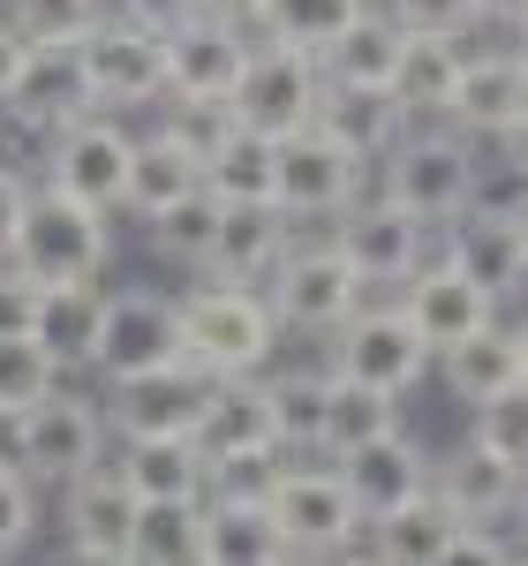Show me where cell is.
Listing matches in <instances>:
<instances>
[{"label":"cell","instance_id":"6da1fadb","mask_svg":"<svg viewBox=\"0 0 528 566\" xmlns=\"http://www.w3.org/2000/svg\"><path fill=\"white\" fill-rule=\"evenodd\" d=\"M175 303H181V355H189L204 378L272 370V355L287 340L257 280H212V272H197V287L175 295Z\"/></svg>","mask_w":528,"mask_h":566},{"label":"cell","instance_id":"7a4b0ae2","mask_svg":"<svg viewBox=\"0 0 528 566\" xmlns=\"http://www.w3.org/2000/svg\"><path fill=\"white\" fill-rule=\"evenodd\" d=\"M476 175H484L476 136H461L453 122H408L378 151V189L393 205H408L423 227H445V219L468 212L476 205Z\"/></svg>","mask_w":528,"mask_h":566},{"label":"cell","instance_id":"3957f363","mask_svg":"<svg viewBox=\"0 0 528 566\" xmlns=\"http://www.w3.org/2000/svg\"><path fill=\"white\" fill-rule=\"evenodd\" d=\"M8 264H23L39 287H53V280H98L114 264V212H98V205L53 189V181H31V205L15 219Z\"/></svg>","mask_w":528,"mask_h":566},{"label":"cell","instance_id":"277c9868","mask_svg":"<svg viewBox=\"0 0 528 566\" xmlns=\"http://www.w3.org/2000/svg\"><path fill=\"white\" fill-rule=\"evenodd\" d=\"M257 287H264V303H272V317H279V333H309V340H332L355 317V303L370 295L362 272L348 264V250L332 242V227H325L317 242L295 234Z\"/></svg>","mask_w":528,"mask_h":566},{"label":"cell","instance_id":"5b68a950","mask_svg":"<svg viewBox=\"0 0 528 566\" xmlns=\"http://www.w3.org/2000/svg\"><path fill=\"white\" fill-rule=\"evenodd\" d=\"M106 400H91V392L76 386H53L39 392L31 408H15L8 416V461L23 469L31 483H61L84 476L91 461H106Z\"/></svg>","mask_w":528,"mask_h":566},{"label":"cell","instance_id":"8992f818","mask_svg":"<svg viewBox=\"0 0 528 566\" xmlns=\"http://www.w3.org/2000/svg\"><path fill=\"white\" fill-rule=\"evenodd\" d=\"M76 61H84V84L106 114H144L167 98V31L129 23L122 8H106L76 39Z\"/></svg>","mask_w":528,"mask_h":566},{"label":"cell","instance_id":"52a82bcc","mask_svg":"<svg viewBox=\"0 0 528 566\" xmlns=\"http://www.w3.org/2000/svg\"><path fill=\"white\" fill-rule=\"evenodd\" d=\"M264 506H272L279 536H287V559H340V552H355V536L370 528V514L355 506L348 476H340L332 461H325V469L287 461Z\"/></svg>","mask_w":528,"mask_h":566},{"label":"cell","instance_id":"ba28073f","mask_svg":"<svg viewBox=\"0 0 528 566\" xmlns=\"http://www.w3.org/2000/svg\"><path fill=\"white\" fill-rule=\"evenodd\" d=\"M317 91H325L317 53L279 45V39H250V61H242L234 91H226V106H234L242 129L295 136V129H309V114H317Z\"/></svg>","mask_w":528,"mask_h":566},{"label":"cell","instance_id":"9c48e42d","mask_svg":"<svg viewBox=\"0 0 528 566\" xmlns=\"http://www.w3.org/2000/svg\"><path fill=\"white\" fill-rule=\"evenodd\" d=\"M332 348V370L340 378H362V386L378 392H415V378L431 370V340L415 333V317L400 303H355V317L325 340Z\"/></svg>","mask_w":528,"mask_h":566},{"label":"cell","instance_id":"30bf717a","mask_svg":"<svg viewBox=\"0 0 528 566\" xmlns=\"http://www.w3.org/2000/svg\"><path fill=\"white\" fill-rule=\"evenodd\" d=\"M129 144L136 136L122 129V114L91 106V114H76V122H61V129L45 136V181L68 189V197H84V205H98V212H122Z\"/></svg>","mask_w":528,"mask_h":566},{"label":"cell","instance_id":"8fae6325","mask_svg":"<svg viewBox=\"0 0 528 566\" xmlns=\"http://www.w3.org/2000/svg\"><path fill=\"white\" fill-rule=\"evenodd\" d=\"M167 363H189V355H181V303L159 295V287H106V317H98L91 370L136 378V370H167Z\"/></svg>","mask_w":528,"mask_h":566},{"label":"cell","instance_id":"7c38bea8","mask_svg":"<svg viewBox=\"0 0 528 566\" xmlns=\"http://www.w3.org/2000/svg\"><path fill=\"white\" fill-rule=\"evenodd\" d=\"M370 189V159H355L348 144H332L325 129L279 136V175H272V205L287 219H332Z\"/></svg>","mask_w":528,"mask_h":566},{"label":"cell","instance_id":"4fadbf2b","mask_svg":"<svg viewBox=\"0 0 528 566\" xmlns=\"http://www.w3.org/2000/svg\"><path fill=\"white\" fill-rule=\"evenodd\" d=\"M136 499L114 461H91L84 476L61 483V528H68V552L91 566H136Z\"/></svg>","mask_w":528,"mask_h":566},{"label":"cell","instance_id":"5bb4252c","mask_svg":"<svg viewBox=\"0 0 528 566\" xmlns=\"http://www.w3.org/2000/svg\"><path fill=\"white\" fill-rule=\"evenodd\" d=\"M332 242L348 250V264L362 272V287H400L415 264H423V250H431V227L408 212V205H393L386 189L370 197H355L348 212H332Z\"/></svg>","mask_w":528,"mask_h":566},{"label":"cell","instance_id":"9a60e30c","mask_svg":"<svg viewBox=\"0 0 528 566\" xmlns=\"http://www.w3.org/2000/svg\"><path fill=\"white\" fill-rule=\"evenodd\" d=\"M400 310L415 317V333L439 355V348H453V340H468V333H484L490 317H498V295H490L484 280H468L453 258H423L400 280Z\"/></svg>","mask_w":528,"mask_h":566},{"label":"cell","instance_id":"2e32d148","mask_svg":"<svg viewBox=\"0 0 528 566\" xmlns=\"http://www.w3.org/2000/svg\"><path fill=\"white\" fill-rule=\"evenodd\" d=\"M189 438H197V453H204V461L250 453V446H279V416H272V386H264V370L204 378Z\"/></svg>","mask_w":528,"mask_h":566},{"label":"cell","instance_id":"e0dca14e","mask_svg":"<svg viewBox=\"0 0 528 566\" xmlns=\"http://www.w3.org/2000/svg\"><path fill=\"white\" fill-rule=\"evenodd\" d=\"M250 23L242 15H220V8H197L189 23L167 31V91H204V98H226L242 61H250Z\"/></svg>","mask_w":528,"mask_h":566},{"label":"cell","instance_id":"ac0fdd59","mask_svg":"<svg viewBox=\"0 0 528 566\" xmlns=\"http://www.w3.org/2000/svg\"><path fill=\"white\" fill-rule=\"evenodd\" d=\"M106 431L114 438H159L197 423V392L204 370L197 363H167V370H136V378H106Z\"/></svg>","mask_w":528,"mask_h":566},{"label":"cell","instance_id":"d6986e66","mask_svg":"<svg viewBox=\"0 0 528 566\" xmlns=\"http://www.w3.org/2000/svg\"><path fill=\"white\" fill-rule=\"evenodd\" d=\"M91 106H98V98H91V84H84L76 45H31L23 69H15V84H8V98H0V114H15L23 129H39V136H53L61 122H76Z\"/></svg>","mask_w":528,"mask_h":566},{"label":"cell","instance_id":"ffe728a7","mask_svg":"<svg viewBox=\"0 0 528 566\" xmlns=\"http://www.w3.org/2000/svg\"><path fill=\"white\" fill-rule=\"evenodd\" d=\"M528 114V69L514 45H490V53H468L461 61V84H453V106L445 122L461 136H506Z\"/></svg>","mask_w":528,"mask_h":566},{"label":"cell","instance_id":"44dd1931","mask_svg":"<svg viewBox=\"0 0 528 566\" xmlns=\"http://www.w3.org/2000/svg\"><path fill=\"white\" fill-rule=\"evenodd\" d=\"M445 258L461 264L468 280H484L498 303L528 287V234H521V219H514V212L468 205L461 219H445Z\"/></svg>","mask_w":528,"mask_h":566},{"label":"cell","instance_id":"7402d4cb","mask_svg":"<svg viewBox=\"0 0 528 566\" xmlns=\"http://www.w3.org/2000/svg\"><path fill=\"white\" fill-rule=\"evenodd\" d=\"M332 469L348 476L355 506L378 522L386 506L415 499V491L431 483V453H423V446H415V438L393 423V431H378V438H362V446H348V453H332Z\"/></svg>","mask_w":528,"mask_h":566},{"label":"cell","instance_id":"603a6c76","mask_svg":"<svg viewBox=\"0 0 528 566\" xmlns=\"http://www.w3.org/2000/svg\"><path fill=\"white\" fill-rule=\"evenodd\" d=\"M521 469L514 461H498L490 446H453L445 461H431V491H439L445 506L461 514V522H506L514 506H521Z\"/></svg>","mask_w":528,"mask_h":566},{"label":"cell","instance_id":"cb8c5ba5","mask_svg":"<svg viewBox=\"0 0 528 566\" xmlns=\"http://www.w3.org/2000/svg\"><path fill=\"white\" fill-rule=\"evenodd\" d=\"M461 528H468V522H461L439 491L423 483L415 499L386 506L362 536H370V552H378L386 566H445V559H453V544H461Z\"/></svg>","mask_w":528,"mask_h":566},{"label":"cell","instance_id":"d4e9b609","mask_svg":"<svg viewBox=\"0 0 528 566\" xmlns=\"http://www.w3.org/2000/svg\"><path fill=\"white\" fill-rule=\"evenodd\" d=\"M287 242H295V219L279 212L272 197H250V205H226L220 197V234H212L204 272L212 280H264Z\"/></svg>","mask_w":528,"mask_h":566},{"label":"cell","instance_id":"484cf974","mask_svg":"<svg viewBox=\"0 0 528 566\" xmlns=\"http://www.w3.org/2000/svg\"><path fill=\"white\" fill-rule=\"evenodd\" d=\"M114 469L136 499H204L212 491V461L197 453L189 431H159V438H122Z\"/></svg>","mask_w":528,"mask_h":566},{"label":"cell","instance_id":"4316f807","mask_svg":"<svg viewBox=\"0 0 528 566\" xmlns=\"http://www.w3.org/2000/svg\"><path fill=\"white\" fill-rule=\"evenodd\" d=\"M309 129H325L332 144H348L355 159H378V151L408 129V114H400V98L386 84H325Z\"/></svg>","mask_w":528,"mask_h":566},{"label":"cell","instance_id":"83f0119b","mask_svg":"<svg viewBox=\"0 0 528 566\" xmlns=\"http://www.w3.org/2000/svg\"><path fill=\"white\" fill-rule=\"evenodd\" d=\"M461 61H468V45L453 39V31H408V45H400V69H393L400 114H408V122H445L453 84H461Z\"/></svg>","mask_w":528,"mask_h":566},{"label":"cell","instance_id":"f1b7e54d","mask_svg":"<svg viewBox=\"0 0 528 566\" xmlns=\"http://www.w3.org/2000/svg\"><path fill=\"white\" fill-rule=\"evenodd\" d=\"M98 317H106V287L98 280H53L39 287V348L61 363V378L68 370H91V348H98Z\"/></svg>","mask_w":528,"mask_h":566},{"label":"cell","instance_id":"f546056e","mask_svg":"<svg viewBox=\"0 0 528 566\" xmlns=\"http://www.w3.org/2000/svg\"><path fill=\"white\" fill-rule=\"evenodd\" d=\"M204 566H287V536L264 499H204Z\"/></svg>","mask_w":528,"mask_h":566},{"label":"cell","instance_id":"4dcf8cb0","mask_svg":"<svg viewBox=\"0 0 528 566\" xmlns=\"http://www.w3.org/2000/svg\"><path fill=\"white\" fill-rule=\"evenodd\" d=\"M400 45H408V23H393L378 0L355 15L340 39L317 53V69H325V84H386L393 91V69H400Z\"/></svg>","mask_w":528,"mask_h":566},{"label":"cell","instance_id":"1f68e13d","mask_svg":"<svg viewBox=\"0 0 528 566\" xmlns=\"http://www.w3.org/2000/svg\"><path fill=\"white\" fill-rule=\"evenodd\" d=\"M189 189H204V159H189L175 136H136L129 144V189H122V212L129 219H159L167 205H181Z\"/></svg>","mask_w":528,"mask_h":566},{"label":"cell","instance_id":"d6a6232c","mask_svg":"<svg viewBox=\"0 0 528 566\" xmlns=\"http://www.w3.org/2000/svg\"><path fill=\"white\" fill-rule=\"evenodd\" d=\"M439 378L453 400H490V392H506L514 378H521V340H514V325H498L490 317L484 333H468V340H453V348H439Z\"/></svg>","mask_w":528,"mask_h":566},{"label":"cell","instance_id":"836d02e7","mask_svg":"<svg viewBox=\"0 0 528 566\" xmlns=\"http://www.w3.org/2000/svg\"><path fill=\"white\" fill-rule=\"evenodd\" d=\"M332 370V363H325ZM400 423V392H378L362 386V378H340L332 370V386H325V431H317V453L332 461V453H348V446H362V438L393 431Z\"/></svg>","mask_w":528,"mask_h":566},{"label":"cell","instance_id":"e575fe53","mask_svg":"<svg viewBox=\"0 0 528 566\" xmlns=\"http://www.w3.org/2000/svg\"><path fill=\"white\" fill-rule=\"evenodd\" d=\"M136 566H204V499H144Z\"/></svg>","mask_w":528,"mask_h":566},{"label":"cell","instance_id":"d590c367","mask_svg":"<svg viewBox=\"0 0 528 566\" xmlns=\"http://www.w3.org/2000/svg\"><path fill=\"white\" fill-rule=\"evenodd\" d=\"M362 8L370 0H250V31L279 39V45H303V53H325Z\"/></svg>","mask_w":528,"mask_h":566},{"label":"cell","instance_id":"8d00e7d4","mask_svg":"<svg viewBox=\"0 0 528 566\" xmlns=\"http://www.w3.org/2000/svg\"><path fill=\"white\" fill-rule=\"evenodd\" d=\"M272 175H279V136L242 129V122H234V136H226L220 151L204 159V189H212V197H226V205L272 197Z\"/></svg>","mask_w":528,"mask_h":566},{"label":"cell","instance_id":"74e56055","mask_svg":"<svg viewBox=\"0 0 528 566\" xmlns=\"http://www.w3.org/2000/svg\"><path fill=\"white\" fill-rule=\"evenodd\" d=\"M264 386H272L279 446H287V453H317V431H325V386H332V370H264Z\"/></svg>","mask_w":528,"mask_h":566},{"label":"cell","instance_id":"f35d334b","mask_svg":"<svg viewBox=\"0 0 528 566\" xmlns=\"http://www.w3.org/2000/svg\"><path fill=\"white\" fill-rule=\"evenodd\" d=\"M144 227H151V242H159V258H167V264L204 272V258H212V234H220V197H212V189H189L181 205H167L159 219H144Z\"/></svg>","mask_w":528,"mask_h":566},{"label":"cell","instance_id":"ab89813d","mask_svg":"<svg viewBox=\"0 0 528 566\" xmlns=\"http://www.w3.org/2000/svg\"><path fill=\"white\" fill-rule=\"evenodd\" d=\"M159 136H175L189 159H212L226 136H234V106L204 98V91H167L159 98Z\"/></svg>","mask_w":528,"mask_h":566},{"label":"cell","instance_id":"60d3db41","mask_svg":"<svg viewBox=\"0 0 528 566\" xmlns=\"http://www.w3.org/2000/svg\"><path fill=\"white\" fill-rule=\"evenodd\" d=\"M53 386H61V363L39 348V333H0V416L31 408Z\"/></svg>","mask_w":528,"mask_h":566},{"label":"cell","instance_id":"b9f144b4","mask_svg":"<svg viewBox=\"0 0 528 566\" xmlns=\"http://www.w3.org/2000/svg\"><path fill=\"white\" fill-rule=\"evenodd\" d=\"M0 15L31 45H76L106 15V0H0Z\"/></svg>","mask_w":528,"mask_h":566},{"label":"cell","instance_id":"7bdbcfd3","mask_svg":"<svg viewBox=\"0 0 528 566\" xmlns=\"http://www.w3.org/2000/svg\"><path fill=\"white\" fill-rule=\"evenodd\" d=\"M476 446H490L498 461H514L528 476V378H514L506 392L476 400Z\"/></svg>","mask_w":528,"mask_h":566},{"label":"cell","instance_id":"ee69618b","mask_svg":"<svg viewBox=\"0 0 528 566\" xmlns=\"http://www.w3.org/2000/svg\"><path fill=\"white\" fill-rule=\"evenodd\" d=\"M279 469H287V446H250V453H226V461H212V491H204V499H272Z\"/></svg>","mask_w":528,"mask_h":566},{"label":"cell","instance_id":"f6af8a7d","mask_svg":"<svg viewBox=\"0 0 528 566\" xmlns=\"http://www.w3.org/2000/svg\"><path fill=\"white\" fill-rule=\"evenodd\" d=\"M31 528H39V483L0 453V559H15L31 544Z\"/></svg>","mask_w":528,"mask_h":566},{"label":"cell","instance_id":"bcb514c9","mask_svg":"<svg viewBox=\"0 0 528 566\" xmlns=\"http://www.w3.org/2000/svg\"><path fill=\"white\" fill-rule=\"evenodd\" d=\"M386 15L408 31H476V0H386Z\"/></svg>","mask_w":528,"mask_h":566},{"label":"cell","instance_id":"7dc6e473","mask_svg":"<svg viewBox=\"0 0 528 566\" xmlns=\"http://www.w3.org/2000/svg\"><path fill=\"white\" fill-rule=\"evenodd\" d=\"M31 325H39V280L0 258V333H31Z\"/></svg>","mask_w":528,"mask_h":566},{"label":"cell","instance_id":"c3c4849f","mask_svg":"<svg viewBox=\"0 0 528 566\" xmlns=\"http://www.w3.org/2000/svg\"><path fill=\"white\" fill-rule=\"evenodd\" d=\"M31 205V175L15 167V159H0V258H8V242H15V219Z\"/></svg>","mask_w":528,"mask_h":566},{"label":"cell","instance_id":"681fc988","mask_svg":"<svg viewBox=\"0 0 528 566\" xmlns=\"http://www.w3.org/2000/svg\"><path fill=\"white\" fill-rule=\"evenodd\" d=\"M106 8H122L129 23H151V31H175V23H189L204 0H106Z\"/></svg>","mask_w":528,"mask_h":566},{"label":"cell","instance_id":"f907efd6","mask_svg":"<svg viewBox=\"0 0 528 566\" xmlns=\"http://www.w3.org/2000/svg\"><path fill=\"white\" fill-rule=\"evenodd\" d=\"M23 53H31V39L0 15V98H8V84H15V69H23Z\"/></svg>","mask_w":528,"mask_h":566},{"label":"cell","instance_id":"816d5d0a","mask_svg":"<svg viewBox=\"0 0 528 566\" xmlns=\"http://www.w3.org/2000/svg\"><path fill=\"white\" fill-rule=\"evenodd\" d=\"M476 23H498V31H521L528 0H476Z\"/></svg>","mask_w":528,"mask_h":566},{"label":"cell","instance_id":"f5cc1de1","mask_svg":"<svg viewBox=\"0 0 528 566\" xmlns=\"http://www.w3.org/2000/svg\"><path fill=\"white\" fill-rule=\"evenodd\" d=\"M490 144H498V159H506L514 175H528V114H521V122H514L506 136H490Z\"/></svg>","mask_w":528,"mask_h":566},{"label":"cell","instance_id":"db71d44e","mask_svg":"<svg viewBox=\"0 0 528 566\" xmlns=\"http://www.w3.org/2000/svg\"><path fill=\"white\" fill-rule=\"evenodd\" d=\"M506 212L521 219V234H528V175H521V189H514V205H506Z\"/></svg>","mask_w":528,"mask_h":566},{"label":"cell","instance_id":"11a10c76","mask_svg":"<svg viewBox=\"0 0 528 566\" xmlns=\"http://www.w3.org/2000/svg\"><path fill=\"white\" fill-rule=\"evenodd\" d=\"M204 8H220V15H242V23H250V0H204Z\"/></svg>","mask_w":528,"mask_h":566},{"label":"cell","instance_id":"9f6ffc18","mask_svg":"<svg viewBox=\"0 0 528 566\" xmlns=\"http://www.w3.org/2000/svg\"><path fill=\"white\" fill-rule=\"evenodd\" d=\"M514 340H521V378H528V317L514 325Z\"/></svg>","mask_w":528,"mask_h":566},{"label":"cell","instance_id":"6f0895ef","mask_svg":"<svg viewBox=\"0 0 528 566\" xmlns=\"http://www.w3.org/2000/svg\"><path fill=\"white\" fill-rule=\"evenodd\" d=\"M514 514H521V552H528V483H521V506Z\"/></svg>","mask_w":528,"mask_h":566},{"label":"cell","instance_id":"680465c9","mask_svg":"<svg viewBox=\"0 0 528 566\" xmlns=\"http://www.w3.org/2000/svg\"><path fill=\"white\" fill-rule=\"evenodd\" d=\"M514 53H521V69H528V23H521V31H514Z\"/></svg>","mask_w":528,"mask_h":566},{"label":"cell","instance_id":"91938a15","mask_svg":"<svg viewBox=\"0 0 528 566\" xmlns=\"http://www.w3.org/2000/svg\"><path fill=\"white\" fill-rule=\"evenodd\" d=\"M0 453H8V416H0Z\"/></svg>","mask_w":528,"mask_h":566}]
</instances>
